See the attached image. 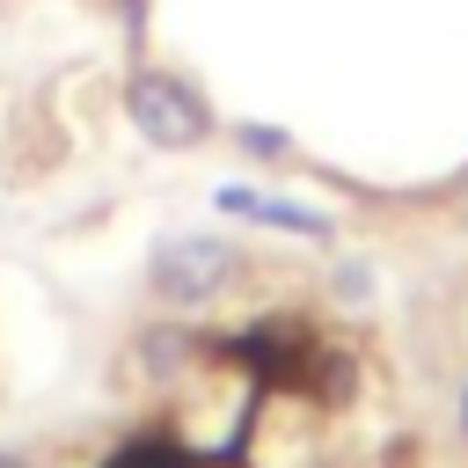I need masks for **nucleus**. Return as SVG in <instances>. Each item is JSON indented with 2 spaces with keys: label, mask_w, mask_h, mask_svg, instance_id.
<instances>
[{
  "label": "nucleus",
  "mask_w": 468,
  "mask_h": 468,
  "mask_svg": "<svg viewBox=\"0 0 468 468\" xmlns=\"http://www.w3.org/2000/svg\"><path fill=\"white\" fill-rule=\"evenodd\" d=\"M124 117L161 154H190V146L212 139V102L183 73H168V66H132L124 73Z\"/></svg>",
  "instance_id": "f03ea898"
},
{
  "label": "nucleus",
  "mask_w": 468,
  "mask_h": 468,
  "mask_svg": "<svg viewBox=\"0 0 468 468\" xmlns=\"http://www.w3.org/2000/svg\"><path fill=\"white\" fill-rule=\"evenodd\" d=\"M212 212L241 219V227H271V234H292V241H336V219L300 205V197H278V190H256V183H219L212 190Z\"/></svg>",
  "instance_id": "7ed1b4c3"
},
{
  "label": "nucleus",
  "mask_w": 468,
  "mask_h": 468,
  "mask_svg": "<svg viewBox=\"0 0 468 468\" xmlns=\"http://www.w3.org/2000/svg\"><path fill=\"white\" fill-rule=\"evenodd\" d=\"M234 278H241V249L227 234H161L146 249V292L168 314L212 307L219 292H234Z\"/></svg>",
  "instance_id": "f257e3e1"
},
{
  "label": "nucleus",
  "mask_w": 468,
  "mask_h": 468,
  "mask_svg": "<svg viewBox=\"0 0 468 468\" xmlns=\"http://www.w3.org/2000/svg\"><path fill=\"white\" fill-rule=\"evenodd\" d=\"M132 358H139L154 380H183V373H197V366H205V344H197V329L176 314V322H154V329H139Z\"/></svg>",
  "instance_id": "20e7f679"
},
{
  "label": "nucleus",
  "mask_w": 468,
  "mask_h": 468,
  "mask_svg": "<svg viewBox=\"0 0 468 468\" xmlns=\"http://www.w3.org/2000/svg\"><path fill=\"white\" fill-rule=\"evenodd\" d=\"M329 285H336V300H344V307H366V300H373V263L344 256V263L329 271Z\"/></svg>",
  "instance_id": "423d86ee"
},
{
  "label": "nucleus",
  "mask_w": 468,
  "mask_h": 468,
  "mask_svg": "<svg viewBox=\"0 0 468 468\" xmlns=\"http://www.w3.org/2000/svg\"><path fill=\"white\" fill-rule=\"evenodd\" d=\"M227 139H234V154H249V161H263V168L292 161V132H285V124H263V117H234V124H227Z\"/></svg>",
  "instance_id": "39448f33"
},
{
  "label": "nucleus",
  "mask_w": 468,
  "mask_h": 468,
  "mask_svg": "<svg viewBox=\"0 0 468 468\" xmlns=\"http://www.w3.org/2000/svg\"><path fill=\"white\" fill-rule=\"evenodd\" d=\"M0 468H44L37 453H15V446H0Z\"/></svg>",
  "instance_id": "0eeeda50"
},
{
  "label": "nucleus",
  "mask_w": 468,
  "mask_h": 468,
  "mask_svg": "<svg viewBox=\"0 0 468 468\" xmlns=\"http://www.w3.org/2000/svg\"><path fill=\"white\" fill-rule=\"evenodd\" d=\"M461 431H468V388H461Z\"/></svg>",
  "instance_id": "6e6552de"
}]
</instances>
